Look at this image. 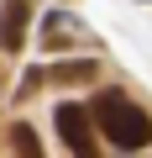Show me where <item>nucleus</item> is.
Returning a JSON list of instances; mask_svg holds the SVG:
<instances>
[{"mask_svg": "<svg viewBox=\"0 0 152 158\" xmlns=\"http://www.w3.org/2000/svg\"><path fill=\"white\" fill-rule=\"evenodd\" d=\"M89 121H95L121 153H136V148L152 142V116H147L126 90H100L95 106H89Z\"/></svg>", "mask_w": 152, "mask_h": 158, "instance_id": "obj_1", "label": "nucleus"}, {"mask_svg": "<svg viewBox=\"0 0 152 158\" xmlns=\"http://www.w3.org/2000/svg\"><path fill=\"white\" fill-rule=\"evenodd\" d=\"M142 6H152V0H142Z\"/></svg>", "mask_w": 152, "mask_h": 158, "instance_id": "obj_7", "label": "nucleus"}, {"mask_svg": "<svg viewBox=\"0 0 152 158\" xmlns=\"http://www.w3.org/2000/svg\"><path fill=\"white\" fill-rule=\"evenodd\" d=\"M32 0H0V53H21L32 32Z\"/></svg>", "mask_w": 152, "mask_h": 158, "instance_id": "obj_3", "label": "nucleus"}, {"mask_svg": "<svg viewBox=\"0 0 152 158\" xmlns=\"http://www.w3.org/2000/svg\"><path fill=\"white\" fill-rule=\"evenodd\" d=\"M53 127H58V137L68 142L73 158H100V148H95V121H89V111H84L79 100H58Z\"/></svg>", "mask_w": 152, "mask_h": 158, "instance_id": "obj_2", "label": "nucleus"}, {"mask_svg": "<svg viewBox=\"0 0 152 158\" xmlns=\"http://www.w3.org/2000/svg\"><path fill=\"white\" fill-rule=\"evenodd\" d=\"M11 148H16V158H47V148H42V137L32 132V121H16V127H11Z\"/></svg>", "mask_w": 152, "mask_h": 158, "instance_id": "obj_6", "label": "nucleus"}, {"mask_svg": "<svg viewBox=\"0 0 152 158\" xmlns=\"http://www.w3.org/2000/svg\"><path fill=\"white\" fill-rule=\"evenodd\" d=\"M37 37H42V53H63V48H73V42L84 37V21L68 16V11H47Z\"/></svg>", "mask_w": 152, "mask_h": 158, "instance_id": "obj_4", "label": "nucleus"}, {"mask_svg": "<svg viewBox=\"0 0 152 158\" xmlns=\"http://www.w3.org/2000/svg\"><path fill=\"white\" fill-rule=\"evenodd\" d=\"M100 74L95 58H68V63H37V85H89Z\"/></svg>", "mask_w": 152, "mask_h": 158, "instance_id": "obj_5", "label": "nucleus"}]
</instances>
